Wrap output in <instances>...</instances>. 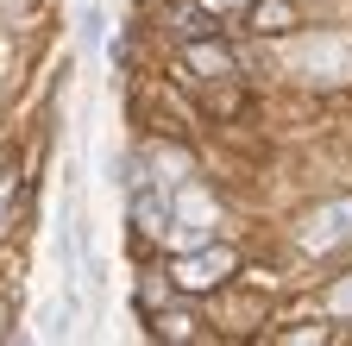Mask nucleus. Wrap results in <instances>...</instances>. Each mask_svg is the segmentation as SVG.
Segmentation results:
<instances>
[{
    "label": "nucleus",
    "instance_id": "obj_4",
    "mask_svg": "<svg viewBox=\"0 0 352 346\" xmlns=\"http://www.w3.org/2000/svg\"><path fill=\"white\" fill-rule=\"evenodd\" d=\"M252 25L258 32H289L296 13H289V0H258V7H252Z\"/></svg>",
    "mask_w": 352,
    "mask_h": 346
},
{
    "label": "nucleus",
    "instance_id": "obj_1",
    "mask_svg": "<svg viewBox=\"0 0 352 346\" xmlns=\"http://www.w3.org/2000/svg\"><path fill=\"white\" fill-rule=\"evenodd\" d=\"M340 239H352V195L308 214V227H302V252H327V246H340Z\"/></svg>",
    "mask_w": 352,
    "mask_h": 346
},
{
    "label": "nucleus",
    "instance_id": "obj_9",
    "mask_svg": "<svg viewBox=\"0 0 352 346\" xmlns=\"http://www.w3.org/2000/svg\"><path fill=\"white\" fill-rule=\"evenodd\" d=\"M214 7H233V0H214Z\"/></svg>",
    "mask_w": 352,
    "mask_h": 346
},
{
    "label": "nucleus",
    "instance_id": "obj_8",
    "mask_svg": "<svg viewBox=\"0 0 352 346\" xmlns=\"http://www.w3.org/2000/svg\"><path fill=\"white\" fill-rule=\"evenodd\" d=\"M7 321H13V309H7V302H0V334H7Z\"/></svg>",
    "mask_w": 352,
    "mask_h": 346
},
{
    "label": "nucleus",
    "instance_id": "obj_3",
    "mask_svg": "<svg viewBox=\"0 0 352 346\" xmlns=\"http://www.w3.org/2000/svg\"><path fill=\"white\" fill-rule=\"evenodd\" d=\"M227 271H233V252H227V246H214V252H201V258H183L170 277L183 283V290H214Z\"/></svg>",
    "mask_w": 352,
    "mask_h": 346
},
{
    "label": "nucleus",
    "instance_id": "obj_5",
    "mask_svg": "<svg viewBox=\"0 0 352 346\" xmlns=\"http://www.w3.org/2000/svg\"><path fill=\"white\" fill-rule=\"evenodd\" d=\"M189 327H195L189 315H157V334H164V340H183Z\"/></svg>",
    "mask_w": 352,
    "mask_h": 346
},
{
    "label": "nucleus",
    "instance_id": "obj_2",
    "mask_svg": "<svg viewBox=\"0 0 352 346\" xmlns=\"http://www.w3.org/2000/svg\"><path fill=\"white\" fill-rule=\"evenodd\" d=\"M302 69L327 76V82H346L352 76V38H315V45H302Z\"/></svg>",
    "mask_w": 352,
    "mask_h": 346
},
{
    "label": "nucleus",
    "instance_id": "obj_6",
    "mask_svg": "<svg viewBox=\"0 0 352 346\" xmlns=\"http://www.w3.org/2000/svg\"><path fill=\"white\" fill-rule=\"evenodd\" d=\"M195 69H214V76H220V69H227V57H220V51H208V45H201V51H195Z\"/></svg>",
    "mask_w": 352,
    "mask_h": 346
},
{
    "label": "nucleus",
    "instance_id": "obj_7",
    "mask_svg": "<svg viewBox=\"0 0 352 346\" xmlns=\"http://www.w3.org/2000/svg\"><path fill=\"white\" fill-rule=\"evenodd\" d=\"M333 309H340V315H352V277H346V283H333Z\"/></svg>",
    "mask_w": 352,
    "mask_h": 346
}]
</instances>
